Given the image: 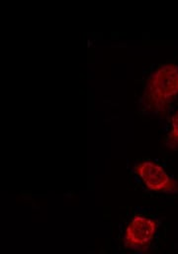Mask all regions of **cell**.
<instances>
[{
  "mask_svg": "<svg viewBox=\"0 0 178 254\" xmlns=\"http://www.w3.org/2000/svg\"><path fill=\"white\" fill-rule=\"evenodd\" d=\"M166 146L171 149L178 147V111L171 118V131L167 136Z\"/></svg>",
  "mask_w": 178,
  "mask_h": 254,
  "instance_id": "cell-4",
  "label": "cell"
},
{
  "mask_svg": "<svg viewBox=\"0 0 178 254\" xmlns=\"http://www.w3.org/2000/svg\"><path fill=\"white\" fill-rule=\"evenodd\" d=\"M178 95V65L166 64L148 77L141 103L149 112L163 114Z\"/></svg>",
  "mask_w": 178,
  "mask_h": 254,
  "instance_id": "cell-1",
  "label": "cell"
},
{
  "mask_svg": "<svg viewBox=\"0 0 178 254\" xmlns=\"http://www.w3.org/2000/svg\"><path fill=\"white\" fill-rule=\"evenodd\" d=\"M156 230L157 223L154 219L135 215L126 228L125 245L134 249L146 247L152 241Z\"/></svg>",
  "mask_w": 178,
  "mask_h": 254,
  "instance_id": "cell-3",
  "label": "cell"
},
{
  "mask_svg": "<svg viewBox=\"0 0 178 254\" xmlns=\"http://www.w3.org/2000/svg\"><path fill=\"white\" fill-rule=\"evenodd\" d=\"M134 171L149 190L169 194L178 193V182L170 177L161 166L145 161L135 165Z\"/></svg>",
  "mask_w": 178,
  "mask_h": 254,
  "instance_id": "cell-2",
  "label": "cell"
}]
</instances>
